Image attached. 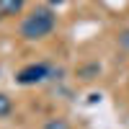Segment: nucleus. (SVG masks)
Masks as SVG:
<instances>
[{"instance_id":"nucleus-1","label":"nucleus","mask_w":129,"mask_h":129,"mask_svg":"<svg viewBox=\"0 0 129 129\" xmlns=\"http://www.w3.org/2000/svg\"><path fill=\"white\" fill-rule=\"evenodd\" d=\"M57 26V16L52 13L49 8H36L31 16L23 18V23H21V36L28 39V41H36V39H44L49 36L52 31Z\"/></svg>"},{"instance_id":"nucleus-2","label":"nucleus","mask_w":129,"mask_h":129,"mask_svg":"<svg viewBox=\"0 0 129 129\" xmlns=\"http://www.w3.org/2000/svg\"><path fill=\"white\" fill-rule=\"evenodd\" d=\"M47 75H49V64L47 62H34V64H26V67L16 75V80L21 85H36L41 80H47Z\"/></svg>"},{"instance_id":"nucleus-3","label":"nucleus","mask_w":129,"mask_h":129,"mask_svg":"<svg viewBox=\"0 0 129 129\" xmlns=\"http://www.w3.org/2000/svg\"><path fill=\"white\" fill-rule=\"evenodd\" d=\"M23 3H26V0H0V18L21 13V8H23Z\"/></svg>"},{"instance_id":"nucleus-4","label":"nucleus","mask_w":129,"mask_h":129,"mask_svg":"<svg viewBox=\"0 0 129 129\" xmlns=\"http://www.w3.org/2000/svg\"><path fill=\"white\" fill-rule=\"evenodd\" d=\"M10 111H13V101H10L5 93H0V119L10 116Z\"/></svg>"},{"instance_id":"nucleus-5","label":"nucleus","mask_w":129,"mask_h":129,"mask_svg":"<svg viewBox=\"0 0 129 129\" xmlns=\"http://www.w3.org/2000/svg\"><path fill=\"white\" fill-rule=\"evenodd\" d=\"M41 129H70V126H67V121H64V119H49Z\"/></svg>"},{"instance_id":"nucleus-6","label":"nucleus","mask_w":129,"mask_h":129,"mask_svg":"<svg viewBox=\"0 0 129 129\" xmlns=\"http://www.w3.org/2000/svg\"><path fill=\"white\" fill-rule=\"evenodd\" d=\"M124 44L129 47V31H126V34H124Z\"/></svg>"},{"instance_id":"nucleus-7","label":"nucleus","mask_w":129,"mask_h":129,"mask_svg":"<svg viewBox=\"0 0 129 129\" xmlns=\"http://www.w3.org/2000/svg\"><path fill=\"white\" fill-rule=\"evenodd\" d=\"M49 3H62V0H49Z\"/></svg>"}]
</instances>
